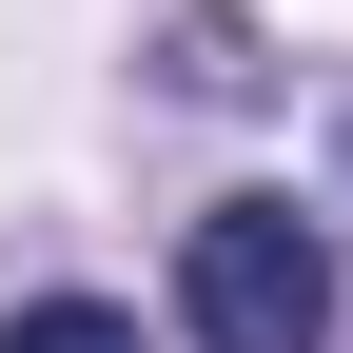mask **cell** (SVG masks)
<instances>
[{"mask_svg":"<svg viewBox=\"0 0 353 353\" xmlns=\"http://www.w3.org/2000/svg\"><path fill=\"white\" fill-rule=\"evenodd\" d=\"M176 314H196V353H334V236L294 196H216L176 236Z\"/></svg>","mask_w":353,"mask_h":353,"instance_id":"cell-1","label":"cell"},{"mask_svg":"<svg viewBox=\"0 0 353 353\" xmlns=\"http://www.w3.org/2000/svg\"><path fill=\"white\" fill-rule=\"evenodd\" d=\"M0 353H138V314H99V294H20Z\"/></svg>","mask_w":353,"mask_h":353,"instance_id":"cell-2","label":"cell"}]
</instances>
